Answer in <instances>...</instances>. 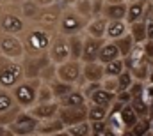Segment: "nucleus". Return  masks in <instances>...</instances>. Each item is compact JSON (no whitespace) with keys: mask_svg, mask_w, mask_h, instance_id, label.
I'll return each mask as SVG.
<instances>
[{"mask_svg":"<svg viewBox=\"0 0 153 136\" xmlns=\"http://www.w3.org/2000/svg\"><path fill=\"white\" fill-rule=\"evenodd\" d=\"M41 85V80H22L18 85L11 88V94L14 97L16 104L22 110H30L38 102V88Z\"/></svg>","mask_w":153,"mask_h":136,"instance_id":"1","label":"nucleus"},{"mask_svg":"<svg viewBox=\"0 0 153 136\" xmlns=\"http://www.w3.org/2000/svg\"><path fill=\"white\" fill-rule=\"evenodd\" d=\"M23 78H25V71L18 60H9L4 55H0V88L11 90Z\"/></svg>","mask_w":153,"mask_h":136,"instance_id":"2","label":"nucleus"},{"mask_svg":"<svg viewBox=\"0 0 153 136\" xmlns=\"http://www.w3.org/2000/svg\"><path fill=\"white\" fill-rule=\"evenodd\" d=\"M87 23H89V20L80 16L73 7H64L57 27H59V34L75 35V34H82V30H85Z\"/></svg>","mask_w":153,"mask_h":136,"instance_id":"3","label":"nucleus"},{"mask_svg":"<svg viewBox=\"0 0 153 136\" xmlns=\"http://www.w3.org/2000/svg\"><path fill=\"white\" fill-rule=\"evenodd\" d=\"M39 120L36 117H32L27 110H22L18 113V117L14 118L13 124L7 126V129L13 133V136H30L38 131Z\"/></svg>","mask_w":153,"mask_h":136,"instance_id":"4","label":"nucleus"},{"mask_svg":"<svg viewBox=\"0 0 153 136\" xmlns=\"http://www.w3.org/2000/svg\"><path fill=\"white\" fill-rule=\"evenodd\" d=\"M52 39L53 35L48 29H43V27H34L30 29V32L27 34V41H25V48L41 53V51H48L50 44H52Z\"/></svg>","mask_w":153,"mask_h":136,"instance_id":"5","label":"nucleus"},{"mask_svg":"<svg viewBox=\"0 0 153 136\" xmlns=\"http://www.w3.org/2000/svg\"><path fill=\"white\" fill-rule=\"evenodd\" d=\"M0 53L9 58V60H22L27 53V48L25 44L16 37V35H11V34H4L0 37Z\"/></svg>","mask_w":153,"mask_h":136,"instance_id":"6","label":"nucleus"},{"mask_svg":"<svg viewBox=\"0 0 153 136\" xmlns=\"http://www.w3.org/2000/svg\"><path fill=\"white\" fill-rule=\"evenodd\" d=\"M48 57L55 66H61L68 60H71L70 57V46H68V35L57 34L53 35L52 44L48 48Z\"/></svg>","mask_w":153,"mask_h":136,"instance_id":"7","label":"nucleus"},{"mask_svg":"<svg viewBox=\"0 0 153 136\" xmlns=\"http://www.w3.org/2000/svg\"><path fill=\"white\" fill-rule=\"evenodd\" d=\"M62 9L64 7L61 5V2H57L53 5H48V7H41V11L36 16L34 23L39 25V27H43V29H48V30L57 27L59 20H61V14H62Z\"/></svg>","mask_w":153,"mask_h":136,"instance_id":"8","label":"nucleus"},{"mask_svg":"<svg viewBox=\"0 0 153 136\" xmlns=\"http://www.w3.org/2000/svg\"><path fill=\"white\" fill-rule=\"evenodd\" d=\"M25 55H27V53H25ZM23 58H25V62H23L22 66H23L25 78H27V80H39L41 71L52 62L50 57H48V53H45V55H27V57H23Z\"/></svg>","mask_w":153,"mask_h":136,"instance_id":"9","label":"nucleus"},{"mask_svg":"<svg viewBox=\"0 0 153 136\" xmlns=\"http://www.w3.org/2000/svg\"><path fill=\"white\" fill-rule=\"evenodd\" d=\"M82 78V62L80 60H68L61 66H57V80L73 83L76 87V81Z\"/></svg>","mask_w":153,"mask_h":136,"instance_id":"10","label":"nucleus"},{"mask_svg":"<svg viewBox=\"0 0 153 136\" xmlns=\"http://www.w3.org/2000/svg\"><path fill=\"white\" fill-rule=\"evenodd\" d=\"M87 108L89 106H73V108H62L59 110V118L62 120V124L66 127H71V126H76L80 122H85L87 120Z\"/></svg>","mask_w":153,"mask_h":136,"instance_id":"11","label":"nucleus"},{"mask_svg":"<svg viewBox=\"0 0 153 136\" xmlns=\"http://www.w3.org/2000/svg\"><path fill=\"white\" fill-rule=\"evenodd\" d=\"M103 44H105V39H98V37L85 35L84 37V50H82L80 62L82 64H85V62H98L100 50H102Z\"/></svg>","mask_w":153,"mask_h":136,"instance_id":"12","label":"nucleus"},{"mask_svg":"<svg viewBox=\"0 0 153 136\" xmlns=\"http://www.w3.org/2000/svg\"><path fill=\"white\" fill-rule=\"evenodd\" d=\"M23 29H25L23 16H20L16 12H4L0 16V30L4 34L16 35L20 32H23Z\"/></svg>","mask_w":153,"mask_h":136,"instance_id":"13","label":"nucleus"},{"mask_svg":"<svg viewBox=\"0 0 153 136\" xmlns=\"http://www.w3.org/2000/svg\"><path fill=\"white\" fill-rule=\"evenodd\" d=\"M59 110H61V104L57 101H52V102H36L27 111L32 117H36L39 122H43V120H48V118H55L59 115Z\"/></svg>","mask_w":153,"mask_h":136,"instance_id":"14","label":"nucleus"},{"mask_svg":"<svg viewBox=\"0 0 153 136\" xmlns=\"http://www.w3.org/2000/svg\"><path fill=\"white\" fill-rule=\"evenodd\" d=\"M82 74L87 83H102L105 78V67L100 62H85L82 64Z\"/></svg>","mask_w":153,"mask_h":136,"instance_id":"15","label":"nucleus"},{"mask_svg":"<svg viewBox=\"0 0 153 136\" xmlns=\"http://www.w3.org/2000/svg\"><path fill=\"white\" fill-rule=\"evenodd\" d=\"M87 101L91 102V104H94V106H103V108H111L116 101V94L114 92H109V90H105L103 87H100V88H96L89 97H87Z\"/></svg>","mask_w":153,"mask_h":136,"instance_id":"16","label":"nucleus"},{"mask_svg":"<svg viewBox=\"0 0 153 136\" xmlns=\"http://www.w3.org/2000/svg\"><path fill=\"white\" fill-rule=\"evenodd\" d=\"M146 4L148 0H135L128 4V11H126V23L132 25L135 21H144V11H146Z\"/></svg>","mask_w":153,"mask_h":136,"instance_id":"17","label":"nucleus"},{"mask_svg":"<svg viewBox=\"0 0 153 136\" xmlns=\"http://www.w3.org/2000/svg\"><path fill=\"white\" fill-rule=\"evenodd\" d=\"M62 131H66V126L62 124V120L59 118V117H55V118H48V120H43V122H39L38 126V135L41 136H46V135H55V133H62Z\"/></svg>","mask_w":153,"mask_h":136,"instance_id":"18","label":"nucleus"},{"mask_svg":"<svg viewBox=\"0 0 153 136\" xmlns=\"http://www.w3.org/2000/svg\"><path fill=\"white\" fill-rule=\"evenodd\" d=\"M107 25H109V20L100 16V18H93L87 27H85V34L91 35V37H98V39H103L105 32H107Z\"/></svg>","mask_w":153,"mask_h":136,"instance_id":"19","label":"nucleus"},{"mask_svg":"<svg viewBox=\"0 0 153 136\" xmlns=\"http://www.w3.org/2000/svg\"><path fill=\"white\" fill-rule=\"evenodd\" d=\"M126 11H128L126 2H123V4H105L103 18H107L109 21H112V20H126Z\"/></svg>","mask_w":153,"mask_h":136,"instance_id":"20","label":"nucleus"},{"mask_svg":"<svg viewBox=\"0 0 153 136\" xmlns=\"http://www.w3.org/2000/svg\"><path fill=\"white\" fill-rule=\"evenodd\" d=\"M117 58H121V53H119V50H117L116 42H114V41L105 42V44L102 46V50H100L98 62L105 66V64H109V62H112V60H117Z\"/></svg>","mask_w":153,"mask_h":136,"instance_id":"21","label":"nucleus"},{"mask_svg":"<svg viewBox=\"0 0 153 136\" xmlns=\"http://www.w3.org/2000/svg\"><path fill=\"white\" fill-rule=\"evenodd\" d=\"M126 30H128V23H126L125 20H112V21H109V25H107L105 37L116 41V39L126 35Z\"/></svg>","mask_w":153,"mask_h":136,"instance_id":"22","label":"nucleus"},{"mask_svg":"<svg viewBox=\"0 0 153 136\" xmlns=\"http://www.w3.org/2000/svg\"><path fill=\"white\" fill-rule=\"evenodd\" d=\"M57 102H59L62 108H73V106H84V104L87 102V97H85V94H84L82 90L75 88L71 94H68L66 97L59 99Z\"/></svg>","mask_w":153,"mask_h":136,"instance_id":"23","label":"nucleus"},{"mask_svg":"<svg viewBox=\"0 0 153 136\" xmlns=\"http://www.w3.org/2000/svg\"><path fill=\"white\" fill-rule=\"evenodd\" d=\"M68 46H70L71 60H80L82 58V50H84V37L80 34L68 35Z\"/></svg>","mask_w":153,"mask_h":136,"instance_id":"24","label":"nucleus"},{"mask_svg":"<svg viewBox=\"0 0 153 136\" xmlns=\"http://www.w3.org/2000/svg\"><path fill=\"white\" fill-rule=\"evenodd\" d=\"M130 35L134 37L135 44H144L148 41V32H146V21H135L132 25H128Z\"/></svg>","mask_w":153,"mask_h":136,"instance_id":"25","label":"nucleus"},{"mask_svg":"<svg viewBox=\"0 0 153 136\" xmlns=\"http://www.w3.org/2000/svg\"><path fill=\"white\" fill-rule=\"evenodd\" d=\"M50 87H52V92H53L55 101H59V99L66 97L68 94H71V92L76 88L73 83H66V81H61V80H55Z\"/></svg>","mask_w":153,"mask_h":136,"instance_id":"26","label":"nucleus"},{"mask_svg":"<svg viewBox=\"0 0 153 136\" xmlns=\"http://www.w3.org/2000/svg\"><path fill=\"white\" fill-rule=\"evenodd\" d=\"M119 118H121V122H123V126H125V127L132 129V127L137 124V120H139V115L134 111L132 104H125V106H123V110L119 111Z\"/></svg>","mask_w":153,"mask_h":136,"instance_id":"27","label":"nucleus"},{"mask_svg":"<svg viewBox=\"0 0 153 136\" xmlns=\"http://www.w3.org/2000/svg\"><path fill=\"white\" fill-rule=\"evenodd\" d=\"M114 42H116V46H117V50H119V53H121V58L130 57V53H132V50H134V46H135V41H134V37L130 34L116 39Z\"/></svg>","mask_w":153,"mask_h":136,"instance_id":"28","label":"nucleus"},{"mask_svg":"<svg viewBox=\"0 0 153 136\" xmlns=\"http://www.w3.org/2000/svg\"><path fill=\"white\" fill-rule=\"evenodd\" d=\"M109 117V108H103V106H94L91 104L87 108V120L93 124V122H105Z\"/></svg>","mask_w":153,"mask_h":136,"instance_id":"29","label":"nucleus"},{"mask_svg":"<svg viewBox=\"0 0 153 136\" xmlns=\"http://www.w3.org/2000/svg\"><path fill=\"white\" fill-rule=\"evenodd\" d=\"M20 11H22V16H23V18L34 21L36 16L39 14V11H41V7H39L34 0H23L22 5H20Z\"/></svg>","mask_w":153,"mask_h":136,"instance_id":"30","label":"nucleus"},{"mask_svg":"<svg viewBox=\"0 0 153 136\" xmlns=\"http://www.w3.org/2000/svg\"><path fill=\"white\" fill-rule=\"evenodd\" d=\"M150 71H152V66H150L148 60H144V62H141V64H135L134 67L130 69L134 80H137V81H146V80L150 78Z\"/></svg>","mask_w":153,"mask_h":136,"instance_id":"31","label":"nucleus"},{"mask_svg":"<svg viewBox=\"0 0 153 136\" xmlns=\"http://www.w3.org/2000/svg\"><path fill=\"white\" fill-rule=\"evenodd\" d=\"M14 106H16V101H14L11 90L0 88V117H2L4 113H7L9 110H13Z\"/></svg>","mask_w":153,"mask_h":136,"instance_id":"32","label":"nucleus"},{"mask_svg":"<svg viewBox=\"0 0 153 136\" xmlns=\"http://www.w3.org/2000/svg\"><path fill=\"white\" fill-rule=\"evenodd\" d=\"M66 133L70 136H93V126L89 120H85V122H80L76 126L66 127Z\"/></svg>","mask_w":153,"mask_h":136,"instance_id":"33","label":"nucleus"},{"mask_svg":"<svg viewBox=\"0 0 153 136\" xmlns=\"http://www.w3.org/2000/svg\"><path fill=\"white\" fill-rule=\"evenodd\" d=\"M103 67H105V78H117L123 71H126V67H125V60H123V58L112 60V62L105 64Z\"/></svg>","mask_w":153,"mask_h":136,"instance_id":"34","label":"nucleus"},{"mask_svg":"<svg viewBox=\"0 0 153 136\" xmlns=\"http://www.w3.org/2000/svg\"><path fill=\"white\" fill-rule=\"evenodd\" d=\"M130 104H132L134 111L139 115V118H141V117H143V118H144V117H148V115H150V111H152V106L144 101V97H134V99L130 101Z\"/></svg>","mask_w":153,"mask_h":136,"instance_id":"35","label":"nucleus"},{"mask_svg":"<svg viewBox=\"0 0 153 136\" xmlns=\"http://www.w3.org/2000/svg\"><path fill=\"white\" fill-rule=\"evenodd\" d=\"M73 9L85 20H89V21L93 20V0H78L73 5Z\"/></svg>","mask_w":153,"mask_h":136,"instance_id":"36","label":"nucleus"},{"mask_svg":"<svg viewBox=\"0 0 153 136\" xmlns=\"http://www.w3.org/2000/svg\"><path fill=\"white\" fill-rule=\"evenodd\" d=\"M39 80H41V83L52 85V83L57 80V66H55L53 62H50L46 67L41 71V74H39Z\"/></svg>","mask_w":153,"mask_h":136,"instance_id":"37","label":"nucleus"},{"mask_svg":"<svg viewBox=\"0 0 153 136\" xmlns=\"http://www.w3.org/2000/svg\"><path fill=\"white\" fill-rule=\"evenodd\" d=\"M132 83H134V76H132V72H130L128 69L123 71V72L117 76V92L128 90V88L132 87Z\"/></svg>","mask_w":153,"mask_h":136,"instance_id":"38","label":"nucleus"},{"mask_svg":"<svg viewBox=\"0 0 153 136\" xmlns=\"http://www.w3.org/2000/svg\"><path fill=\"white\" fill-rule=\"evenodd\" d=\"M52 101H55L52 87L46 85V83H41L38 88V102H52Z\"/></svg>","mask_w":153,"mask_h":136,"instance_id":"39","label":"nucleus"},{"mask_svg":"<svg viewBox=\"0 0 153 136\" xmlns=\"http://www.w3.org/2000/svg\"><path fill=\"white\" fill-rule=\"evenodd\" d=\"M132 133L135 136H144V135H148L150 131H152V126H150V120L148 118H139L137 120V124L130 129Z\"/></svg>","mask_w":153,"mask_h":136,"instance_id":"40","label":"nucleus"},{"mask_svg":"<svg viewBox=\"0 0 153 136\" xmlns=\"http://www.w3.org/2000/svg\"><path fill=\"white\" fill-rule=\"evenodd\" d=\"M143 83H144V81H134V83H132V87L128 88L132 99H134V97H143V94H144V90H146V87H144Z\"/></svg>","mask_w":153,"mask_h":136,"instance_id":"41","label":"nucleus"},{"mask_svg":"<svg viewBox=\"0 0 153 136\" xmlns=\"http://www.w3.org/2000/svg\"><path fill=\"white\" fill-rule=\"evenodd\" d=\"M102 87H103L105 90H109V92L117 94V78H103Z\"/></svg>","mask_w":153,"mask_h":136,"instance_id":"42","label":"nucleus"},{"mask_svg":"<svg viewBox=\"0 0 153 136\" xmlns=\"http://www.w3.org/2000/svg\"><path fill=\"white\" fill-rule=\"evenodd\" d=\"M143 48H144V57H146V60L153 64V41H146L144 44H143Z\"/></svg>","mask_w":153,"mask_h":136,"instance_id":"43","label":"nucleus"},{"mask_svg":"<svg viewBox=\"0 0 153 136\" xmlns=\"http://www.w3.org/2000/svg\"><path fill=\"white\" fill-rule=\"evenodd\" d=\"M116 101L123 102V104H130L132 96H130V92H128V90H123V92H117V94H116Z\"/></svg>","mask_w":153,"mask_h":136,"instance_id":"44","label":"nucleus"},{"mask_svg":"<svg viewBox=\"0 0 153 136\" xmlns=\"http://www.w3.org/2000/svg\"><path fill=\"white\" fill-rule=\"evenodd\" d=\"M91 126H93V135H100V133H103L109 127L107 122H93Z\"/></svg>","mask_w":153,"mask_h":136,"instance_id":"45","label":"nucleus"},{"mask_svg":"<svg viewBox=\"0 0 153 136\" xmlns=\"http://www.w3.org/2000/svg\"><path fill=\"white\" fill-rule=\"evenodd\" d=\"M36 4H38L39 7H48V5H53V4H57L59 0H34Z\"/></svg>","mask_w":153,"mask_h":136,"instance_id":"46","label":"nucleus"},{"mask_svg":"<svg viewBox=\"0 0 153 136\" xmlns=\"http://www.w3.org/2000/svg\"><path fill=\"white\" fill-rule=\"evenodd\" d=\"M146 32H148V39L153 41V20L146 21Z\"/></svg>","mask_w":153,"mask_h":136,"instance_id":"47","label":"nucleus"},{"mask_svg":"<svg viewBox=\"0 0 153 136\" xmlns=\"http://www.w3.org/2000/svg\"><path fill=\"white\" fill-rule=\"evenodd\" d=\"M59 2H61V5H62V7H73L78 0H59Z\"/></svg>","mask_w":153,"mask_h":136,"instance_id":"48","label":"nucleus"},{"mask_svg":"<svg viewBox=\"0 0 153 136\" xmlns=\"http://www.w3.org/2000/svg\"><path fill=\"white\" fill-rule=\"evenodd\" d=\"M0 136H13V133L7 129V126H2L0 124Z\"/></svg>","mask_w":153,"mask_h":136,"instance_id":"49","label":"nucleus"},{"mask_svg":"<svg viewBox=\"0 0 153 136\" xmlns=\"http://www.w3.org/2000/svg\"><path fill=\"white\" fill-rule=\"evenodd\" d=\"M126 0H105V4H123Z\"/></svg>","mask_w":153,"mask_h":136,"instance_id":"50","label":"nucleus"},{"mask_svg":"<svg viewBox=\"0 0 153 136\" xmlns=\"http://www.w3.org/2000/svg\"><path fill=\"white\" fill-rule=\"evenodd\" d=\"M46 136H70L66 131H62V133H55V135H46Z\"/></svg>","mask_w":153,"mask_h":136,"instance_id":"51","label":"nucleus"},{"mask_svg":"<svg viewBox=\"0 0 153 136\" xmlns=\"http://www.w3.org/2000/svg\"><path fill=\"white\" fill-rule=\"evenodd\" d=\"M121 136H135V135H134L132 131H125V133H123V135H121Z\"/></svg>","mask_w":153,"mask_h":136,"instance_id":"52","label":"nucleus"},{"mask_svg":"<svg viewBox=\"0 0 153 136\" xmlns=\"http://www.w3.org/2000/svg\"><path fill=\"white\" fill-rule=\"evenodd\" d=\"M148 80H150V83H153V66H152V71H150V78H148Z\"/></svg>","mask_w":153,"mask_h":136,"instance_id":"53","label":"nucleus"},{"mask_svg":"<svg viewBox=\"0 0 153 136\" xmlns=\"http://www.w3.org/2000/svg\"><path fill=\"white\" fill-rule=\"evenodd\" d=\"M150 126H152V133H153V117H152V120H150Z\"/></svg>","mask_w":153,"mask_h":136,"instance_id":"54","label":"nucleus"},{"mask_svg":"<svg viewBox=\"0 0 153 136\" xmlns=\"http://www.w3.org/2000/svg\"><path fill=\"white\" fill-rule=\"evenodd\" d=\"M144 136H153V133H152V131H150V133H148V135H144Z\"/></svg>","mask_w":153,"mask_h":136,"instance_id":"55","label":"nucleus"},{"mask_svg":"<svg viewBox=\"0 0 153 136\" xmlns=\"http://www.w3.org/2000/svg\"><path fill=\"white\" fill-rule=\"evenodd\" d=\"M126 2H128V4H130V2H135V0H126Z\"/></svg>","mask_w":153,"mask_h":136,"instance_id":"56","label":"nucleus"},{"mask_svg":"<svg viewBox=\"0 0 153 136\" xmlns=\"http://www.w3.org/2000/svg\"><path fill=\"white\" fill-rule=\"evenodd\" d=\"M30 136H38V133H34V135H30Z\"/></svg>","mask_w":153,"mask_h":136,"instance_id":"57","label":"nucleus"},{"mask_svg":"<svg viewBox=\"0 0 153 136\" xmlns=\"http://www.w3.org/2000/svg\"><path fill=\"white\" fill-rule=\"evenodd\" d=\"M152 4H153V0H152Z\"/></svg>","mask_w":153,"mask_h":136,"instance_id":"58","label":"nucleus"}]
</instances>
